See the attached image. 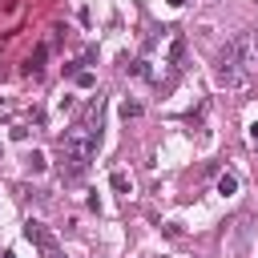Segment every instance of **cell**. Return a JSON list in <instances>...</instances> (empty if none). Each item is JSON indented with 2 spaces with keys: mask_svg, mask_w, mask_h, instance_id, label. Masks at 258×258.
<instances>
[{
  "mask_svg": "<svg viewBox=\"0 0 258 258\" xmlns=\"http://www.w3.org/2000/svg\"><path fill=\"white\" fill-rule=\"evenodd\" d=\"M0 258H16V254H12V250H4V254H0Z\"/></svg>",
  "mask_w": 258,
  "mask_h": 258,
  "instance_id": "obj_14",
  "label": "cell"
},
{
  "mask_svg": "<svg viewBox=\"0 0 258 258\" xmlns=\"http://www.w3.org/2000/svg\"><path fill=\"white\" fill-rule=\"evenodd\" d=\"M109 185H113V194H125V198H129V173H125V169H113V173H109Z\"/></svg>",
  "mask_w": 258,
  "mask_h": 258,
  "instance_id": "obj_6",
  "label": "cell"
},
{
  "mask_svg": "<svg viewBox=\"0 0 258 258\" xmlns=\"http://www.w3.org/2000/svg\"><path fill=\"white\" fill-rule=\"evenodd\" d=\"M181 56H185V36L177 32V36L169 40V69H173V73L181 69Z\"/></svg>",
  "mask_w": 258,
  "mask_h": 258,
  "instance_id": "obj_4",
  "label": "cell"
},
{
  "mask_svg": "<svg viewBox=\"0 0 258 258\" xmlns=\"http://www.w3.org/2000/svg\"><path fill=\"white\" fill-rule=\"evenodd\" d=\"M133 77H145V81H149V77H153V69H149V60H137V64H133Z\"/></svg>",
  "mask_w": 258,
  "mask_h": 258,
  "instance_id": "obj_11",
  "label": "cell"
},
{
  "mask_svg": "<svg viewBox=\"0 0 258 258\" xmlns=\"http://www.w3.org/2000/svg\"><path fill=\"white\" fill-rule=\"evenodd\" d=\"M165 4H169V8H181V4H185V0H165Z\"/></svg>",
  "mask_w": 258,
  "mask_h": 258,
  "instance_id": "obj_13",
  "label": "cell"
},
{
  "mask_svg": "<svg viewBox=\"0 0 258 258\" xmlns=\"http://www.w3.org/2000/svg\"><path fill=\"white\" fill-rule=\"evenodd\" d=\"M250 77H258V40L250 32H238L234 40H226V48L218 56V85L242 89V85H250Z\"/></svg>",
  "mask_w": 258,
  "mask_h": 258,
  "instance_id": "obj_2",
  "label": "cell"
},
{
  "mask_svg": "<svg viewBox=\"0 0 258 258\" xmlns=\"http://www.w3.org/2000/svg\"><path fill=\"white\" fill-rule=\"evenodd\" d=\"M44 60H48V40H44V44H36V52H32V56H28V64H24V73H40V64H44Z\"/></svg>",
  "mask_w": 258,
  "mask_h": 258,
  "instance_id": "obj_5",
  "label": "cell"
},
{
  "mask_svg": "<svg viewBox=\"0 0 258 258\" xmlns=\"http://www.w3.org/2000/svg\"><path fill=\"white\" fill-rule=\"evenodd\" d=\"M93 85H97L93 69H81V73H77V89H93Z\"/></svg>",
  "mask_w": 258,
  "mask_h": 258,
  "instance_id": "obj_8",
  "label": "cell"
},
{
  "mask_svg": "<svg viewBox=\"0 0 258 258\" xmlns=\"http://www.w3.org/2000/svg\"><path fill=\"white\" fill-rule=\"evenodd\" d=\"M218 194H222V198H234V194H238V177H234V173H222V177H218Z\"/></svg>",
  "mask_w": 258,
  "mask_h": 258,
  "instance_id": "obj_7",
  "label": "cell"
},
{
  "mask_svg": "<svg viewBox=\"0 0 258 258\" xmlns=\"http://www.w3.org/2000/svg\"><path fill=\"white\" fill-rule=\"evenodd\" d=\"M250 141L258 145V121H250Z\"/></svg>",
  "mask_w": 258,
  "mask_h": 258,
  "instance_id": "obj_12",
  "label": "cell"
},
{
  "mask_svg": "<svg viewBox=\"0 0 258 258\" xmlns=\"http://www.w3.org/2000/svg\"><path fill=\"white\" fill-rule=\"evenodd\" d=\"M24 238H28L32 246H40V250H44V258H64V254H60V246H56V238H52L40 222H32V218L24 222Z\"/></svg>",
  "mask_w": 258,
  "mask_h": 258,
  "instance_id": "obj_3",
  "label": "cell"
},
{
  "mask_svg": "<svg viewBox=\"0 0 258 258\" xmlns=\"http://www.w3.org/2000/svg\"><path fill=\"white\" fill-rule=\"evenodd\" d=\"M121 117H125V121L141 117V105H137V101H121Z\"/></svg>",
  "mask_w": 258,
  "mask_h": 258,
  "instance_id": "obj_9",
  "label": "cell"
},
{
  "mask_svg": "<svg viewBox=\"0 0 258 258\" xmlns=\"http://www.w3.org/2000/svg\"><path fill=\"white\" fill-rule=\"evenodd\" d=\"M101 109H105V97H93L89 109L64 129V137H60V173L64 177H81L89 169V161L97 157V149H101Z\"/></svg>",
  "mask_w": 258,
  "mask_h": 258,
  "instance_id": "obj_1",
  "label": "cell"
},
{
  "mask_svg": "<svg viewBox=\"0 0 258 258\" xmlns=\"http://www.w3.org/2000/svg\"><path fill=\"white\" fill-rule=\"evenodd\" d=\"M44 165H48L44 153H32V157H28V169H32V173H44Z\"/></svg>",
  "mask_w": 258,
  "mask_h": 258,
  "instance_id": "obj_10",
  "label": "cell"
}]
</instances>
